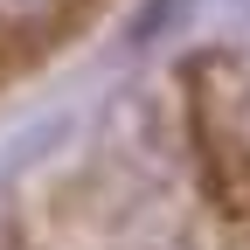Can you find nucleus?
I'll use <instances>...</instances> for the list:
<instances>
[{
	"label": "nucleus",
	"instance_id": "nucleus-1",
	"mask_svg": "<svg viewBox=\"0 0 250 250\" xmlns=\"http://www.w3.org/2000/svg\"><path fill=\"white\" fill-rule=\"evenodd\" d=\"M42 7H56V0H0V14H42Z\"/></svg>",
	"mask_w": 250,
	"mask_h": 250
}]
</instances>
